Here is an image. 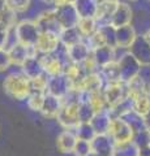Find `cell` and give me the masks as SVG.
Wrapping results in <instances>:
<instances>
[{"instance_id":"15","label":"cell","mask_w":150,"mask_h":156,"mask_svg":"<svg viewBox=\"0 0 150 156\" xmlns=\"http://www.w3.org/2000/svg\"><path fill=\"white\" fill-rule=\"evenodd\" d=\"M91 151L99 156H111L115 147L111 136L108 134H97L90 142Z\"/></svg>"},{"instance_id":"51","label":"cell","mask_w":150,"mask_h":156,"mask_svg":"<svg viewBox=\"0 0 150 156\" xmlns=\"http://www.w3.org/2000/svg\"><path fill=\"white\" fill-rule=\"evenodd\" d=\"M98 156H99V155H98ZM111 156H112V155H111Z\"/></svg>"},{"instance_id":"1","label":"cell","mask_w":150,"mask_h":156,"mask_svg":"<svg viewBox=\"0 0 150 156\" xmlns=\"http://www.w3.org/2000/svg\"><path fill=\"white\" fill-rule=\"evenodd\" d=\"M79 105V91L71 89V91L63 99L61 109L59 115L56 116V120L60 124V126H63L64 129L73 130L80 124Z\"/></svg>"},{"instance_id":"47","label":"cell","mask_w":150,"mask_h":156,"mask_svg":"<svg viewBox=\"0 0 150 156\" xmlns=\"http://www.w3.org/2000/svg\"><path fill=\"white\" fill-rule=\"evenodd\" d=\"M41 2H42L43 4H47V5H54L55 0H41Z\"/></svg>"},{"instance_id":"8","label":"cell","mask_w":150,"mask_h":156,"mask_svg":"<svg viewBox=\"0 0 150 156\" xmlns=\"http://www.w3.org/2000/svg\"><path fill=\"white\" fill-rule=\"evenodd\" d=\"M34 21L41 33H52V34H57L59 35L63 30V27L60 26V23L55 16L54 9L42 12L41 14H38V17Z\"/></svg>"},{"instance_id":"46","label":"cell","mask_w":150,"mask_h":156,"mask_svg":"<svg viewBox=\"0 0 150 156\" xmlns=\"http://www.w3.org/2000/svg\"><path fill=\"white\" fill-rule=\"evenodd\" d=\"M142 35L145 37V39H146V41H148V43L150 44V29H148V30L145 31V34H142Z\"/></svg>"},{"instance_id":"31","label":"cell","mask_w":150,"mask_h":156,"mask_svg":"<svg viewBox=\"0 0 150 156\" xmlns=\"http://www.w3.org/2000/svg\"><path fill=\"white\" fill-rule=\"evenodd\" d=\"M73 131L77 135V139L81 140H88V142H91L93 138L97 135L94 128L91 126L90 122H80L79 125L73 129Z\"/></svg>"},{"instance_id":"34","label":"cell","mask_w":150,"mask_h":156,"mask_svg":"<svg viewBox=\"0 0 150 156\" xmlns=\"http://www.w3.org/2000/svg\"><path fill=\"white\" fill-rule=\"evenodd\" d=\"M48 77L46 73H43L39 77L33 78L30 80V87H31V92H47V85H48Z\"/></svg>"},{"instance_id":"23","label":"cell","mask_w":150,"mask_h":156,"mask_svg":"<svg viewBox=\"0 0 150 156\" xmlns=\"http://www.w3.org/2000/svg\"><path fill=\"white\" fill-rule=\"evenodd\" d=\"M111 120H112V116L110 115L108 109H104L102 112H97L94 117L91 119L90 124L94 128L97 134H107Z\"/></svg>"},{"instance_id":"21","label":"cell","mask_w":150,"mask_h":156,"mask_svg":"<svg viewBox=\"0 0 150 156\" xmlns=\"http://www.w3.org/2000/svg\"><path fill=\"white\" fill-rule=\"evenodd\" d=\"M61 105H63V99L46 92L41 113L46 119H56V116L59 115V112L61 109Z\"/></svg>"},{"instance_id":"17","label":"cell","mask_w":150,"mask_h":156,"mask_svg":"<svg viewBox=\"0 0 150 156\" xmlns=\"http://www.w3.org/2000/svg\"><path fill=\"white\" fill-rule=\"evenodd\" d=\"M93 50L85 41H82L77 44L67 48V53H68V60L72 62H77V64H82L91 56Z\"/></svg>"},{"instance_id":"22","label":"cell","mask_w":150,"mask_h":156,"mask_svg":"<svg viewBox=\"0 0 150 156\" xmlns=\"http://www.w3.org/2000/svg\"><path fill=\"white\" fill-rule=\"evenodd\" d=\"M8 52H9V56H11V60H12V65H17V66H21L24 64V61L30 55L37 53L34 48L26 47V46L21 44V43L13 44L8 50Z\"/></svg>"},{"instance_id":"48","label":"cell","mask_w":150,"mask_h":156,"mask_svg":"<svg viewBox=\"0 0 150 156\" xmlns=\"http://www.w3.org/2000/svg\"><path fill=\"white\" fill-rule=\"evenodd\" d=\"M88 156H98V155H97L95 152H93V151H91V152H90V154H89Z\"/></svg>"},{"instance_id":"6","label":"cell","mask_w":150,"mask_h":156,"mask_svg":"<svg viewBox=\"0 0 150 156\" xmlns=\"http://www.w3.org/2000/svg\"><path fill=\"white\" fill-rule=\"evenodd\" d=\"M107 109L114 108L120 101L127 98V89L123 82H114V83H106L102 89Z\"/></svg>"},{"instance_id":"7","label":"cell","mask_w":150,"mask_h":156,"mask_svg":"<svg viewBox=\"0 0 150 156\" xmlns=\"http://www.w3.org/2000/svg\"><path fill=\"white\" fill-rule=\"evenodd\" d=\"M54 11H55V16L57 18V21H59L60 26L63 29L77 26L80 16L76 11L75 4H72V3L65 4V5H63V7L54 8Z\"/></svg>"},{"instance_id":"36","label":"cell","mask_w":150,"mask_h":156,"mask_svg":"<svg viewBox=\"0 0 150 156\" xmlns=\"http://www.w3.org/2000/svg\"><path fill=\"white\" fill-rule=\"evenodd\" d=\"M45 95L46 94H43V92H30V95L26 99L27 107L34 112H41L43 100H45Z\"/></svg>"},{"instance_id":"42","label":"cell","mask_w":150,"mask_h":156,"mask_svg":"<svg viewBox=\"0 0 150 156\" xmlns=\"http://www.w3.org/2000/svg\"><path fill=\"white\" fill-rule=\"evenodd\" d=\"M12 65V60L8 50H0V72H5Z\"/></svg>"},{"instance_id":"12","label":"cell","mask_w":150,"mask_h":156,"mask_svg":"<svg viewBox=\"0 0 150 156\" xmlns=\"http://www.w3.org/2000/svg\"><path fill=\"white\" fill-rule=\"evenodd\" d=\"M128 51L137 58L142 66L150 65V44L144 35H137L136 41L133 42Z\"/></svg>"},{"instance_id":"24","label":"cell","mask_w":150,"mask_h":156,"mask_svg":"<svg viewBox=\"0 0 150 156\" xmlns=\"http://www.w3.org/2000/svg\"><path fill=\"white\" fill-rule=\"evenodd\" d=\"M75 7L80 18H91L98 12V0H76Z\"/></svg>"},{"instance_id":"5","label":"cell","mask_w":150,"mask_h":156,"mask_svg":"<svg viewBox=\"0 0 150 156\" xmlns=\"http://www.w3.org/2000/svg\"><path fill=\"white\" fill-rule=\"evenodd\" d=\"M107 134L111 136V139L115 144H122L133 140L134 131L122 117H114L111 120Z\"/></svg>"},{"instance_id":"3","label":"cell","mask_w":150,"mask_h":156,"mask_svg":"<svg viewBox=\"0 0 150 156\" xmlns=\"http://www.w3.org/2000/svg\"><path fill=\"white\" fill-rule=\"evenodd\" d=\"M14 34H16L17 43H21V44L30 48H34L38 38L41 35V31L38 29L35 21L22 20V21H18L17 25L14 26Z\"/></svg>"},{"instance_id":"44","label":"cell","mask_w":150,"mask_h":156,"mask_svg":"<svg viewBox=\"0 0 150 156\" xmlns=\"http://www.w3.org/2000/svg\"><path fill=\"white\" fill-rule=\"evenodd\" d=\"M8 8V4H7V0H0V16L4 13V11Z\"/></svg>"},{"instance_id":"35","label":"cell","mask_w":150,"mask_h":156,"mask_svg":"<svg viewBox=\"0 0 150 156\" xmlns=\"http://www.w3.org/2000/svg\"><path fill=\"white\" fill-rule=\"evenodd\" d=\"M99 30H101V33H102V35L104 38L106 46L116 48V35H115L116 27H114L112 25H101Z\"/></svg>"},{"instance_id":"45","label":"cell","mask_w":150,"mask_h":156,"mask_svg":"<svg viewBox=\"0 0 150 156\" xmlns=\"http://www.w3.org/2000/svg\"><path fill=\"white\" fill-rule=\"evenodd\" d=\"M141 156H150V146L141 150Z\"/></svg>"},{"instance_id":"19","label":"cell","mask_w":150,"mask_h":156,"mask_svg":"<svg viewBox=\"0 0 150 156\" xmlns=\"http://www.w3.org/2000/svg\"><path fill=\"white\" fill-rule=\"evenodd\" d=\"M120 2L118 0H102L98 3V12H97V21L101 25H110L112 14Z\"/></svg>"},{"instance_id":"16","label":"cell","mask_w":150,"mask_h":156,"mask_svg":"<svg viewBox=\"0 0 150 156\" xmlns=\"http://www.w3.org/2000/svg\"><path fill=\"white\" fill-rule=\"evenodd\" d=\"M77 140L79 139L73 130L64 129L56 138V148L61 154H73Z\"/></svg>"},{"instance_id":"49","label":"cell","mask_w":150,"mask_h":156,"mask_svg":"<svg viewBox=\"0 0 150 156\" xmlns=\"http://www.w3.org/2000/svg\"><path fill=\"white\" fill-rule=\"evenodd\" d=\"M68 2H69V3H72V4H75V2H76V0H68Z\"/></svg>"},{"instance_id":"38","label":"cell","mask_w":150,"mask_h":156,"mask_svg":"<svg viewBox=\"0 0 150 156\" xmlns=\"http://www.w3.org/2000/svg\"><path fill=\"white\" fill-rule=\"evenodd\" d=\"M133 142L138 146L140 150L150 146V131L144 129V130H140V131H137V133H134Z\"/></svg>"},{"instance_id":"32","label":"cell","mask_w":150,"mask_h":156,"mask_svg":"<svg viewBox=\"0 0 150 156\" xmlns=\"http://www.w3.org/2000/svg\"><path fill=\"white\" fill-rule=\"evenodd\" d=\"M133 109L140 113L141 116H145L150 111V92L138 95L133 99Z\"/></svg>"},{"instance_id":"28","label":"cell","mask_w":150,"mask_h":156,"mask_svg":"<svg viewBox=\"0 0 150 156\" xmlns=\"http://www.w3.org/2000/svg\"><path fill=\"white\" fill-rule=\"evenodd\" d=\"M112 156H141V150L133 142H127L122 144H115Z\"/></svg>"},{"instance_id":"37","label":"cell","mask_w":150,"mask_h":156,"mask_svg":"<svg viewBox=\"0 0 150 156\" xmlns=\"http://www.w3.org/2000/svg\"><path fill=\"white\" fill-rule=\"evenodd\" d=\"M94 115H95V111L91 108V105L89 103H80L79 105L80 122H90Z\"/></svg>"},{"instance_id":"20","label":"cell","mask_w":150,"mask_h":156,"mask_svg":"<svg viewBox=\"0 0 150 156\" xmlns=\"http://www.w3.org/2000/svg\"><path fill=\"white\" fill-rule=\"evenodd\" d=\"M91 56H93L94 61L97 66L99 68H103L106 65L111 64V62L116 61V52H115V48L110 47V46H102V47H98V48H94L93 52H91Z\"/></svg>"},{"instance_id":"30","label":"cell","mask_w":150,"mask_h":156,"mask_svg":"<svg viewBox=\"0 0 150 156\" xmlns=\"http://www.w3.org/2000/svg\"><path fill=\"white\" fill-rule=\"evenodd\" d=\"M122 119L127 122L134 133H137L140 130H144L145 129V122H144V116H141L140 113H137L134 109H130L128 111L127 113H124L122 116Z\"/></svg>"},{"instance_id":"43","label":"cell","mask_w":150,"mask_h":156,"mask_svg":"<svg viewBox=\"0 0 150 156\" xmlns=\"http://www.w3.org/2000/svg\"><path fill=\"white\" fill-rule=\"evenodd\" d=\"M144 122H145V129L150 131V111L144 116Z\"/></svg>"},{"instance_id":"2","label":"cell","mask_w":150,"mask_h":156,"mask_svg":"<svg viewBox=\"0 0 150 156\" xmlns=\"http://www.w3.org/2000/svg\"><path fill=\"white\" fill-rule=\"evenodd\" d=\"M3 89L11 99L18 101L26 100L31 92L30 80L22 73H11L4 80Z\"/></svg>"},{"instance_id":"25","label":"cell","mask_w":150,"mask_h":156,"mask_svg":"<svg viewBox=\"0 0 150 156\" xmlns=\"http://www.w3.org/2000/svg\"><path fill=\"white\" fill-rule=\"evenodd\" d=\"M63 74H64L68 81L71 82V86L73 87L76 83H79L81 81V78L84 77L86 73L82 69L81 64L77 62H72V61H67L64 64V69H63Z\"/></svg>"},{"instance_id":"13","label":"cell","mask_w":150,"mask_h":156,"mask_svg":"<svg viewBox=\"0 0 150 156\" xmlns=\"http://www.w3.org/2000/svg\"><path fill=\"white\" fill-rule=\"evenodd\" d=\"M132 20H133L132 7H130L129 3H127V2H120L112 14L110 25H112L114 27L132 25Z\"/></svg>"},{"instance_id":"14","label":"cell","mask_w":150,"mask_h":156,"mask_svg":"<svg viewBox=\"0 0 150 156\" xmlns=\"http://www.w3.org/2000/svg\"><path fill=\"white\" fill-rule=\"evenodd\" d=\"M116 47L123 48V50H129V47L133 44V42L137 38V31L133 25H125L116 27Z\"/></svg>"},{"instance_id":"11","label":"cell","mask_w":150,"mask_h":156,"mask_svg":"<svg viewBox=\"0 0 150 156\" xmlns=\"http://www.w3.org/2000/svg\"><path fill=\"white\" fill-rule=\"evenodd\" d=\"M41 58L43 70L48 77H54L63 74V69H64V61L56 55V53H43V55H38Z\"/></svg>"},{"instance_id":"50","label":"cell","mask_w":150,"mask_h":156,"mask_svg":"<svg viewBox=\"0 0 150 156\" xmlns=\"http://www.w3.org/2000/svg\"><path fill=\"white\" fill-rule=\"evenodd\" d=\"M130 2H136V0H130Z\"/></svg>"},{"instance_id":"10","label":"cell","mask_w":150,"mask_h":156,"mask_svg":"<svg viewBox=\"0 0 150 156\" xmlns=\"http://www.w3.org/2000/svg\"><path fill=\"white\" fill-rule=\"evenodd\" d=\"M71 89H72L71 82L64 74H59V76H54L48 78L47 94H51L54 96L60 98V99H64L67 94L71 91Z\"/></svg>"},{"instance_id":"40","label":"cell","mask_w":150,"mask_h":156,"mask_svg":"<svg viewBox=\"0 0 150 156\" xmlns=\"http://www.w3.org/2000/svg\"><path fill=\"white\" fill-rule=\"evenodd\" d=\"M30 2L31 0H7V4L16 13H21V12H25L30 7Z\"/></svg>"},{"instance_id":"18","label":"cell","mask_w":150,"mask_h":156,"mask_svg":"<svg viewBox=\"0 0 150 156\" xmlns=\"http://www.w3.org/2000/svg\"><path fill=\"white\" fill-rule=\"evenodd\" d=\"M21 68V73L24 76H26L29 80H33V78H37L39 77L41 74L45 73L43 70V66H42V62H41V58L38 56V53H34V55H30L24 64L20 66Z\"/></svg>"},{"instance_id":"39","label":"cell","mask_w":150,"mask_h":156,"mask_svg":"<svg viewBox=\"0 0 150 156\" xmlns=\"http://www.w3.org/2000/svg\"><path fill=\"white\" fill-rule=\"evenodd\" d=\"M90 152H91L90 142H88V140H81V139L77 140L75 150H73V154L76 156H88Z\"/></svg>"},{"instance_id":"4","label":"cell","mask_w":150,"mask_h":156,"mask_svg":"<svg viewBox=\"0 0 150 156\" xmlns=\"http://www.w3.org/2000/svg\"><path fill=\"white\" fill-rule=\"evenodd\" d=\"M118 68H119V78L120 82L123 83H128L133 78L140 76L142 65L138 62V60L134 57L129 51L124 52L118 60Z\"/></svg>"},{"instance_id":"41","label":"cell","mask_w":150,"mask_h":156,"mask_svg":"<svg viewBox=\"0 0 150 156\" xmlns=\"http://www.w3.org/2000/svg\"><path fill=\"white\" fill-rule=\"evenodd\" d=\"M11 29L0 22V50H7L9 43V35H11Z\"/></svg>"},{"instance_id":"33","label":"cell","mask_w":150,"mask_h":156,"mask_svg":"<svg viewBox=\"0 0 150 156\" xmlns=\"http://www.w3.org/2000/svg\"><path fill=\"white\" fill-rule=\"evenodd\" d=\"M88 103L91 105V108L95 111V113H97V112H102L104 109H107V105H106V100H104V96H103L102 90H101V91L90 92Z\"/></svg>"},{"instance_id":"26","label":"cell","mask_w":150,"mask_h":156,"mask_svg":"<svg viewBox=\"0 0 150 156\" xmlns=\"http://www.w3.org/2000/svg\"><path fill=\"white\" fill-rule=\"evenodd\" d=\"M59 38H60L61 46H64L65 48H69V47L75 46V44H77V43L84 41V38H82L81 33H80L79 29H77V26L63 29L61 33L59 34Z\"/></svg>"},{"instance_id":"29","label":"cell","mask_w":150,"mask_h":156,"mask_svg":"<svg viewBox=\"0 0 150 156\" xmlns=\"http://www.w3.org/2000/svg\"><path fill=\"white\" fill-rule=\"evenodd\" d=\"M102 80L106 83H114V82H120V78H119V68H118V62L114 61L111 64L106 65L103 68H101L98 70Z\"/></svg>"},{"instance_id":"9","label":"cell","mask_w":150,"mask_h":156,"mask_svg":"<svg viewBox=\"0 0 150 156\" xmlns=\"http://www.w3.org/2000/svg\"><path fill=\"white\" fill-rule=\"evenodd\" d=\"M61 46L60 38L57 34L52 33H41L39 38L34 46V50L38 55L43 53H54L57 51V48Z\"/></svg>"},{"instance_id":"27","label":"cell","mask_w":150,"mask_h":156,"mask_svg":"<svg viewBox=\"0 0 150 156\" xmlns=\"http://www.w3.org/2000/svg\"><path fill=\"white\" fill-rule=\"evenodd\" d=\"M77 29L80 30L82 38L88 39V38H90L99 29V23H98V21H97L95 17H91V18H80L79 20V23H77Z\"/></svg>"}]
</instances>
